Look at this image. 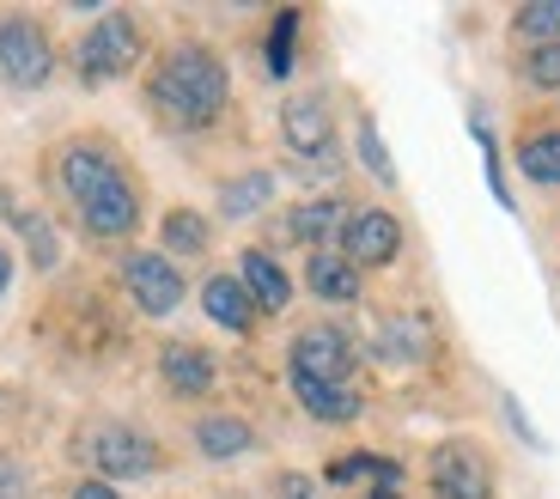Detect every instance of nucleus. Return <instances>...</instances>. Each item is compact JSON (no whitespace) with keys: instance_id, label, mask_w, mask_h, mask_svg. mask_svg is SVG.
<instances>
[{"instance_id":"nucleus-15","label":"nucleus","mask_w":560,"mask_h":499,"mask_svg":"<svg viewBox=\"0 0 560 499\" xmlns=\"http://www.w3.org/2000/svg\"><path fill=\"white\" fill-rule=\"evenodd\" d=\"M238 280H244V292L256 299V311H287L293 305V280L280 275V263L268 256V250H244Z\"/></svg>"},{"instance_id":"nucleus-32","label":"nucleus","mask_w":560,"mask_h":499,"mask_svg":"<svg viewBox=\"0 0 560 499\" xmlns=\"http://www.w3.org/2000/svg\"><path fill=\"white\" fill-rule=\"evenodd\" d=\"M73 499H122V494H116L110 481H98V475H85V481L73 487Z\"/></svg>"},{"instance_id":"nucleus-12","label":"nucleus","mask_w":560,"mask_h":499,"mask_svg":"<svg viewBox=\"0 0 560 499\" xmlns=\"http://www.w3.org/2000/svg\"><path fill=\"white\" fill-rule=\"evenodd\" d=\"M159 378H165L177 396H208V390L220 384V365H213V353L196 341H165L159 347Z\"/></svg>"},{"instance_id":"nucleus-16","label":"nucleus","mask_w":560,"mask_h":499,"mask_svg":"<svg viewBox=\"0 0 560 499\" xmlns=\"http://www.w3.org/2000/svg\"><path fill=\"white\" fill-rule=\"evenodd\" d=\"M293 396L305 403V415L329 420V427H348V420H360L365 396L353 384H317V378H293Z\"/></svg>"},{"instance_id":"nucleus-30","label":"nucleus","mask_w":560,"mask_h":499,"mask_svg":"<svg viewBox=\"0 0 560 499\" xmlns=\"http://www.w3.org/2000/svg\"><path fill=\"white\" fill-rule=\"evenodd\" d=\"M275 499H317V487H311V475L287 469V475L275 481Z\"/></svg>"},{"instance_id":"nucleus-20","label":"nucleus","mask_w":560,"mask_h":499,"mask_svg":"<svg viewBox=\"0 0 560 499\" xmlns=\"http://www.w3.org/2000/svg\"><path fill=\"white\" fill-rule=\"evenodd\" d=\"M329 481H336V487H360V481H402V463L372 457V451H348V457L329 463Z\"/></svg>"},{"instance_id":"nucleus-5","label":"nucleus","mask_w":560,"mask_h":499,"mask_svg":"<svg viewBox=\"0 0 560 499\" xmlns=\"http://www.w3.org/2000/svg\"><path fill=\"white\" fill-rule=\"evenodd\" d=\"M427 481H433V499H493V469L476 444H439L427 457Z\"/></svg>"},{"instance_id":"nucleus-6","label":"nucleus","mask_w":560,"mask_h":499,"mask_svg":"<svg viewBox=\"0 0 560 499\" xmlns=\"http://www.w3.org/2000/svg\"><path fill=\"white\" fill-rule=\"evenodd\" d=\"M92 463H98V475H116V481H147L159 469V444L128 420H110V427L92 432Z\"/></svg>"},{"instance_id":"nucleus-10","label":"nucleus","mask_w":560,"mask_h":499,"mask_svg":"<svg viewBox=\"0 0 560 499\" xmlns=\"http://www.w3.org/2000/svg\"><path fill=\"white\" fill-rule=\"evenodd\" d=\"M280 135L287 147L305 159H329L336 147V116H329V97L305 92V97H287V111H280Z\"/></svg>"},{"instance_id":"nucleus-27","label":"nucleus","mask_w":560,"mask_h":499,"mask_svg":"<svg viewBox=\"0 0 560 499\" xmlns=\"http://www.w3.org/2000/svg\"><path fill=\"white\" fill-rule=\"evenodd\" d=\"M524 80H530L536 92H560V43H542V49L524 56Z\"/></svg>"},{"instance_id":"nucleus-11","label":"nucleus","mask_w":560,"mask_h":499,"mask_svg":"<svg viewBox=\"0 0 560 499\" xmlns=\"http://www.w3.org/2000/svg\"><path fill=\"white\" fill-rule=\"evenodd\" d=\"M80 225L92 237H128L140 225V195L128 177H110L92 201H80Z\"/></svg>"},{"instance_id":"nucleus-14","label":"nucleus","mask_w":560,"mask_h":499,"mask_svg":"<svg viewBox=\"0 0 560 499\" xmlns=\"http://www.w3.org/2000/svg\"><path fill=\"white\" fill-rule=\"evenodd\" d=\"M305 287L317 292V299H329V305H353V299H360V268H353L341 250H311Z\"/></svg>"},{"instance_id":"nucleus-31","label":"nucleus","mask_w":560,"mask_h":499,"mask_svg":"<svg viewBox=\"0 0 560 499\" xmlns=\"http://www.w3.org/2000/svg\"><path fill=\"white\" fill-rule=\"evenodd\" d=\"M505 420H512V432H518V439L530 444V451H542V439H536V427H530V420H524V408L512 403V396H505Z\"/></svg>"},{"instance_id":"nucleus-34","label":"nucleus","mask_w":560,"mask_h":499,"mask_svg":"<svg viewBox=\"0 0 560 499\" xmlns=\"http://www.w3.org/2000/svg\"><path fill=\"white\" fill-rule=\"evenodd\" d=\"M7 287H13V256L0 250V299H7Z\"/></svg>"},{"instance_id":"nucleus-18","label":"nucleus","mask_w":560,"mask_h":499,"mask_svg":"<svg viewBox=\"0 0 560 499\" xmlns=\"http://www.w3.org/2000/svg\"><path fill=\"white\" fill-rule=\"evenodd\" d=\"M250 444H256V432H250V420H238V415H201L196 420L201 457H244Z\"/></svg>"},{"instance_id":"nucleus-33","label":"nucleus","mask_w":560,"mask_h":499,"mask_svg":"<svg viewBox=\"0 0 560 499\" xmlns=\"http://www.w3.org/2000/svg\"><path fill=\"white\" fill-rule=\"evenodd\" d=\"M365 499H402V481H378V487H372Z\"/></svg>"},{"instance_id":"nucleus-8","label":"nucleus","mask_w":560,"mask_h":499,"mask_svg":"<svg viewBox=\"0 0 560 499\" xmlns=\"http://www.w3.org/2000/svg\"><path fill=\"white\" fill-rule=\"evenodd\" d=\"M341 256H348L353 268H384L402 256V220L384 208H360L348 213V225H341Z\"/></svg>"},{"instance_id":"nucleus-17","label":"nucleus","mask_w":560,"mask_h":499,"mask_svg":"<svg viewBox=\"0 0 560 499\" xmlns=\"http://www.w3.org/2000/svg\"><path fill=\"white\" fill-rule=\"evenodd\" d=\"M341 225H348V201H336V195H323V201H299V208L287 213V237H299V244L341 237Z\"/></svg>"},{"instance_id":"nucleus-1","label":"nucleus","mask_w":560,"mask_h":499,"mask_svg":"<svg viewBox=\"0 0 560 499\" xmlns=\"http://www.w3.org/2000/svg\"><path fill=\"white\" fill-rule=\"evenodd\" d=\"M225 92H232V73H225V61L213 56V49H201V43L165 49V56L153 61V73H147V97L183 128L213 123V116L225 111Z\"/></svg>"},{"instance_id":"nucleus-22","label":"nucleus","mask_w":560,"mask_h":499,"mask_svg":"<svg viewBox=\"0 0 560 499\" xmlns=\"http://www.w3.org/2000/svg\"><path fill=\"white\" fill-rule=\"evenodd\" d=\"M268 195H275V177H268V171H250V177H232V183L220 189V208L238 220V213L268 208Z\"/></svg>"},{"instance_id":"nucleus-28","label":"nucleus","mask_w":560,"mask_h":499,"mask_svg":"<svg viewBox=\"0 0 560 499\" xmlns=\"http://www.w3.org/2000/svg\"><path fill=\"white\" fill-rule=\"evenodd\" d=\"M25 237H31V263H37V268H56V256H61L56 225H49V220H25Z\"/></svg>"},{"instance_id":"nucleus-9","label":"nucleus","mask_w":560,"mask_h":499,"mask_svg":"<svg viewBox=\"0 0 560 499\" xmlns=\"http://www.w3.org/2000/svg\"><path fill=\"white\" fill-rule=\"evenodd\" d=\"M110 177H122V165H116L110 147H98V140H68V147L56 153V183H61V195H68L73 208L92 201Z\"/></svg>"},{"instance_id":"nucleus-13","label":"nucleus","mask_w":560,"mask_h":499,"mask_svg":"<svg viewBox=\"0 0 560 499\" xmlns=\"http://www.w3.org/2000/svg\"><path fill=\"white\" fill-rule=\"evenodd\" d=\"M201 311L232 335H250V323H256V299L244 292L238 275H208L201 280Z\"/></svg>"},{"instance_id":"nucleus-26","label":"nucleus","mask_w":560,"mask_h":499,"mask_svg":"<svg viewBox=\"0 0 560 499\" xmlns=\"http://www.w3.org/2000/svg\"><path fill=\"white\" fill-rule=\"evenodd\" d=\"M353 147H360L365 171H372V177H378L384 189H390V183H396V165H390V153H384V140H378V128H372V116L360 123V135H353Z\"/></svg>"},{"instance_id":"nucleus-25","label":"nucleus","mask_w":560,"mask_h":499,"mask_svg":"<svg viewBox=\"0 0 560 499\" xmlns=\"http://www.w3.org/2000/svg\"><path fill=\"white\" fill-rule=\"evenodd\" d=\"M293 37H299V13H280L275 31H268V73H275V80L293 73Z\"/></svg>"},{"instance_id":"nucleus-29","label":"nucleus","mask_w":560,"mask_h":499,"mask_svg":"<svg viewBox=\"0 0 560 499\" xmlns=\"http://www.w3.org/2000/svg\"><path fill=\"white\" fill-rule=\"evenodd\" d=\"M0 499H31V475H25V463L0 457Z\"/></svg>"},{"instance_id":"nucleus-4","label":"nucleus","mask_w":560,"mask_h":499,"mask_svg":"<svg viewBox=\"0 0 560 499\" xmlns=\"http://www.w3.org/2000/svg\"><path fill=\"white\" fill-rule=\"evenodd\" d=\"M293 378H317V384H348L353 378V335L341 323H311L293 335Z\"/></svg>"},{"instance_id":"nucleus-19","label":"nucleus","mask_w":560,"mask_h":499,"mask_svg":"<svg viewBox=\"0 0 560 499\" xmlns=\"http://www.w3.org/2000/svg\"><path fill=\"white\" fill-rule=\"evenodd\" d=\"M518 171L542 189H560V128H530L518 140Z\"/></svg>"},{"instance_id":"nucleus-23","label":"nucleus","mask_w":560,"mask_h":499,"mask_svg":"<svg viewBox=\"0 0 560 499\" xmlns=\"http://www.w3.org/2000/svg\"><path fill=\"white\" fill-rule=\"evenodd\" d=\"M159 232H165V250H177V256H201V250H208V220L189 213V208H171Z\"/></svg>"},{"instance_id":"nucleus-24","label":"nucleus","mask_w":560,"mask_h":499,"mask_svg":"<svg viewBox=\"0 0 560 499\" xmlns=\"http://www.w3.org/2000/svg\"><path fill=\"white\" fill-rule=\"evenodd\" d=\"M378 353H384V360H396V365L427 360V329H420V323H384V329H378Z\"/></svg>"},{"instance_id":"nucleus-21","label":"nucleus","mask_w":560,"mask_h":499,"mask_svg":"<svg viewBox=\"0 0 560 499\" xmlns=\"http://www.w3.org/2000/svg\"><path fill=\"white\" fill-rule=\"evenodd\" d=\"M512 31H518L530 49L560 43V0H530V7H518V13H512Z\"/></svg>"},{"instance_id":"nucleus-2","label":"nucleus","mask_w":560,"mask_h":499,"mask_svg":"<svg viewBox=\"0 0 560 499\" xmlns=\"http://www.w3.org/2000/svg\"><path fill=\"white\" fill-rule=\"evenodd\" d=\"M140 49H147V37H140L135 19L128 13H98V25L73 43V68H80L85 85H104V80H116V73L135 68Z\"/></svg>"},{"instance_id":"nucleus-3","label":"nucleus","mask_w":560,"mask_h":499,"mask_svg":"<svg viewBox=\"0 0 560 499\" xmlns=\"http://www.w3.org/2000/svg\"><path fill=\"white\" fill-rule=\"evenodd\" d=\"M49 73H56L49 31L25 13H7L0 19V80L19 85V92H37V85H49Z\"/></svg>"},{"instance_id":"nucleus-7","label":"nucleus","mask_w":560,"mask_h":499,"mask_svg":"<svg viewBox=\"0 0 560 499\" xmlns=\"http://www.w3.org/2000/svg\"><path fill=\"white\" fill-rule=\"evenodd\" d=\"M122 287L128 299H135L147 317H171V311L183 305V275L171 256H159V250H135L122 263Z\"/></svg>"}]
</instances>
